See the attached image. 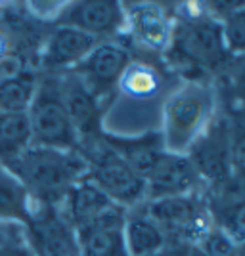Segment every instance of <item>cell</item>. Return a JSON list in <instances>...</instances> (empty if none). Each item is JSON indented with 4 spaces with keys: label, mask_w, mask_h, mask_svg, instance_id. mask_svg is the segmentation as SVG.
Masks as SVG:
<instances>
[{
    "label": "cell",
    "mask_w": 245,
    "mask_h": 256,
    "mask_svg": "<svg viewBox=\"0 0 245 256\" xmlns=\"http://www.w3.org/2000/svg\"><path fill=\"white\" fill-rule=\"evenodd\" d=\"M165 58L190 75L188 80H207V75H222L232 62L224 44L222 25L207 12L174 16Z\"/></svg>",
    "instance_id": "obj_1"
},
{
    "label": "cell",
    "mask_w": 245,
    "mask_h": 256,
    "mask_svg": "<svg viewBox=\"0 0 245 256\" xmlns=\"http://www.w3.org/2000/svg\"><path fill=\"white\" fill-rule=\"evenodd\" d=\"M8 166L25 186L35 206H60L65 195L86 176L81 151L31 146Z\"/></svg>",
    "instance_id": "obj_2"
},
{
    "label": "cell",
    "mask_w": 245,
    "mask_h": 256,
    "mask_svg": "<svg viewBox=\"0 0 245 256\" xmlns=\"http://www.w3.org/2000/svg\"><path fill=\"white\" fill-rule=\"evenodd\" d=\"M216 115V88L209 80H186L163 102L161 140L165 151L186 153Z\"/></svg>",
    "instance_id": "obj_3"
},
{
    "label": "cell",
    "mask_w": 245,
    "mask_h": 256,
    "mask_svg": "<svg viewBox=\"0 0 245 256\" xmlns=\"http://www.w3.org/2000/svg\"><path fill=\"white\" fill-rule=\"evenodd\" d=\"M79 151L86 160L85 178L117 206L130 210L146 201V180L132 170L102 136L83 144Z\"/></svg>",
    "instance_id": "obj_4"
},
{
    "label": "cell",
    "mask_w": 245,
    "mask_h": 256,
    "mask_svg": "<svg viewBox=\"0 0 245 256\" xmlns=\"http://www.w3.org/2000/svg\"><path fill=\"white\" fill-rule=\"evenodd\" d=\"M144 204L149 218L165 235L167 246L180 252L197 245L213 226L207 199L199 192L146 201Z\"/></svg>",
    "instance_id": "obj_5"
},
{
    "label": "cell",
    "mask_w": 245,
    "mask_h": 256,
    "mask_svg": "<svg viewBox=\"0 0 245 256\" xmlns=\"http://www.w3.org/2000/svg\"><path fill=\"white\" fill-rule=\"evenodd\" d=\"M33 146L79 151V136L62 100L60 75L39 73V86L27 109Z\"/></svg>",
    "instance_id": "obj_6"
},
{
    "label": "cell",
    "mask_w": 245,
    "mask_h": 256,
    "mask_svg": "<svg viewBox=\"0 0 245 256\" xmlns=\"http://www.w3.org/2000/svg\"><path fill=\"white\" fill-rule=\"evenodd\" d=\"M130 62L132 54L127 44L119 42L117 38H109L100 40L92 48V52L75 67L73 73L106 106L107 100L115 96L119 82Z\"/></svg>",
    "instance_id": "obj_7"
},
{
    "label": "cell",
    "mask_w": 245,
    "mask_h": 256,
    "mask_svg": "<svg viewBox=\"0 0 245 256\" xmlns=\"http://www.w3.org/2000/svg\"><path fill=\"white\" fill-rule=\"evenodd\" d=\"M195 168L201 184L214 190L232 176L230 159V130L226 115H214L209 126L195 138L184 153Z\"/></svg>",
    "instance_id": "obj_8"
},
{
    "label": "cell",
    "mask_w": 245,
    "mask_h": 256,
    "mask_svg": "<svg viewBox=\"0 0 245 256\" xmlns=\"http://www.w3.org/2000/svg\"><path fill=\"white\" fill-rule=\"evenodd\" d=\"M23 228L33 256H81L77 232L58 206H35Z\"/></svg>",
    "instance_id": "obj_9"
},
{
    "label": "cell",
    "mask_w": 245,
    "mask_h": 256,
    "mask_svg": "<svg viewBox=\"0 0 245 256\" xmlns=\"http://www.w3.org/2000/svg\"><path fill=\"white\" fill-rule=\"evenodd\" d=\"M54 25H67L98 40L117 38L127 29L125 4L113 0L65 2Z\"/></svg>",
    "instance_id": "obj_10"
},
{
    "label": "cell",
    "mask_w": 245,
    "mask_h": 256,
    "mask_svg": "<svg viewBox=\"0 0 245 256\" xmlns=\"http://www.w3.org/2000/svg\"><path fill=\"white\" fill-rule=\"evenodd\" d=\"M98 42V38L79 29L67 25H52L39 50V73L60 75L73 71Z\"/></svg>",
    "instance_id": "obj_11"
},
{
    "label": "cell",
    "mask_w": 245,
    "mask_h": 256,
    "mask_svg": "<svg viewBox=\"0 0 245 256\" xmlns=\"http://www.w3.org/2000/svg\"><path fill=\"white\" fill-rule=\"evenodd\" d=\"M127 29L134 44L149 54L165 56L171 44L172 18L165 4L155 2H130L125 4Z\"/></svg>",
    "instance_id": "obj_12"
},
{
    "label": "cell",
    "mask_w": 245,
    "mask_h": 256,
    "mask_svg": "<svg viewBox=\"0 0 245 256\" xmlns=\"http://www.w3.org/2000/svg\"><path fill=\"white\" fill-rule=\"evenodd\" d=\"M62 100L79 136V148L102 136V115L104 104L98 100L73 71L60 73Z\"/></svg>",
    "instance_id": "obj_13"
},
{
    "label": "cell",
    "mask_w": 245,
    "mask_h": 256,
    "mask_svg": "<svg viewBox=\"0 0 245 256\" xmlns=\"http://www.w3.org/2000/svg\"><path fill=\"white\" fill-rule=\"evenodd\" d=\"M203 184L184 153L161 155L146 178V201L197 193Z\"/></svg>",
    "instance_id": "obj_14"
},
{
    "label": "cell",
    "mask_w": 245,
    "mask_h": 256,
    "mask_svg": "<svg viewBox=\"0 0 245 256\" xmlns=\"http://www.w3.org/2000/svg\"><path fill=\"white\" fill-rule=\"evenodd\" d=\"M125 214V208H117L96 222L77 230L81 256H128L123 239Z\"/></svg>",
    "instance_id": "obj_15"
},
{
    "label": "cell",
    "mask_w": 245,
    "mask_h": 256,
    "mask_svg": "<svg viewBox=\"0 0 245 256\" xmlns=\"http://www.w3.org/2000/svg\"><path fill=\"white\" fill-rule=\"evenodd\" d=\"M58 208L62 210L67 222L73 226L77 232L121 206L113 203L106 193L100 192L88 178H83L69 190V193L65 195V199Z\"/></svg>",
    "instance_id": "obj_16"
},
{
    "label": "cell",
    "mask_w": 245,
    "mask_h": 256,
    "mask_svg": "<svg viewBox=\"0 0 245 256\" xmlns=\"http://www.w3.org/2000/svg\"><path fill=\"white\" fill-rule=\"evenodd\" d=\"M102 138L144 180L155 166L157 159L165 153L161 132H155V130L144 136H117V134L102 132Z\"/></svg>",
    "instance_id": "obj_17"
},
{
    "label": "cell",
    "mask_w": 245,
    "mask_h": 256,
    "mask_svg": "<svg viewBox=\"0 0 245 256\" xmlns=\"http://www.w3.org/2000/svg\"><path fill=\"white\" fill-rule=\"evenodd\" d=\"M144 203L127 210L125 214L123 239H125L128 256H153L169 248L165 235L149 218Z\"/></svg>",
    "instance_id": "obj_18"
},
{
    "label": "cell",
    "mask_w": 245,
    "mask_h": 256,
    "mask_svg": "<svg viewBox=\"0 0 245 256\" xmlns=\"http://www.w3.org/2000/svg\"><path fill=\"white\" fill-rule=\"evenodd\" d=\"M35 204L22 180L14 172L0 164V222L27 224Z\"/></svg>",
    "instance_id": "obj_19"
},
{
    "label": "cell",
    "mask_w": 245,
    "mask_h": 256,
    "mask_svg": "<svg viewBox=\"0 0 245 256\" xmlns=\"http://www.w3.org/2000/svg\"><path fill=\"white\" fill-rule=\"evenodd\" d=\"M163 75L153 64L148 62H130L128 69L121 78L117 92L132 102H151L163 90Z\"/></svg>",
    "instance_id": "obj_20"
},
{
    "label": "cell",
    "mask_w": 245,
    "mask_h": 256,
    "mask_svg": "<svg viewBox=\"0 0 245 256\" xmlns=\"http://www.w3.org/2000/svg\"><path fill=\"white\" fill-rule=\"evenodd\" d=\"M39 86V71L25 69L0 78V113H27Z\"/></svg>",
    "instance_id": "obj_21"
},
{
    "label": "cell",
    "mask_w": 245,
    "mask_h": 256,
    "mask_svg": "<svg viewBox=\"0 0 245 256\" xmlns=\"http://www.w3.org/2000/svg\"><path fill=\"white\" fill-rule=\"evenodd\" d=\"M31 146L27 113H0V164H10Z\"/></svg>",
    "instance_id": "obj_22"
},
{
    "label": "cell",
    "mask_w": 245,
    "mask_h": 256,
    "mask_svg": "<svg viewBox=\"0 0 245 256\" xmlns=\"http://www.w3.org/2000/svg\"><path fill=\"white\" fill-rule=\"evenodd\" d=\"M209 204L213 222L222 228L234 241H245V201L243 203H226V204Z\"/></svg>",
    "instance_id": "obj_23"
},
{
    "label": "cell",
    "mask_w": 245,
    "mask_h": 256,
    "mask_svg": "<svg viewBox=\"0 0 245 256\" xmlns=\"http://www.w3.org/2000/svg\"><path fill=\"white\" fill-rule=\"evenodd\" d=\"M230 130L232 172H245V107H235L226 115Z\"/></svg>",
    "instance_id": "obj_24"
},
{
    "label": "cell",
    "mask_w": 245,
    "mask_h": 256,
    "mask_svg": "<svg viewBox=\"0 0 245 256\" xmlns=\"http://www.w3.org/2000/svg\"><path fill=\"white\" fill-rule=\"evenodd\" d=\"M0 256H33L23 224L0 222Z\"/></svg>",
    "instance_id": "obj_25"
},
{
    "label": "cell",
    "mask_w": 245,
    "mask_h": 256,
    "mask_svg": "<svg viewBox=\"0 0 245 256\" xmlns=\"http://www.w3.org/2000/svg\"><path fill=\"white\" fill-rule=\"evenodd\" d=\"M195 246L207 256H234L237 241H234L222 228H218L213 222L211 230L203 235V239Z\"/></svg>",
    "instance_id": "obj_26"
},
{
    "label": "cell",
    "mask_w": 245,
    "mask_h": 256,
    "mask_svg": "<svg viewBox=\"0 0 245 256\" xmlns=\"http://www.w3.org/2000/svg\"><path fill=\"white\" fill-rule=\"evenodd\" d=\"M222 75L226 76V88L230 96L239 104V107H245V54L232 58Z\"/></svg>",
    "instance_id": "obj_27"
},
{
    "label": "cell",
    "mask_w": 245,
    "mask_h": 256,
    "mask_svg": "<svg viewBox=\"0 0 245 256\" xmlns=\"http://www.w3.org/2000/svg\"><path fill=\"white\" fill-rule=\"evenodd\" d=\"M12 56H18V54H16V48H14V44H12L8 32L0 27V64L6 62Z\"/></svg>",
    "instance_id": "obj_28"
},
{
    "label": "cell",
    "mask_w": 245,
    "mask_h": 256,
    "mask_svg": "<svg viewBox=\"0 0 245 256\" xmlns=\"http://www.w3.org/2000/svg\"><path fill=\"white\" fill-rule=\"evenodd\" d=\"M184 256H207V254H205L203 250H199L197 246H190V248L184 252Z\"/></svg>",
    "instance_id": "obj_29"
},
{
    "label": "cell",
    "mask_w": 245,
    "mask_h": 256,
    "mask_svg": "<svg viewBox=\"0 0 245 256\" xmlns=\"http://www.w3.org/2000/svg\"><path fill=\"white\" fill-rule=\"evenodd\" d=\"M234 256H245V241H241V243H237V246H235V254Z\"/></svg>",
    "instance_id": "obj_30"
}]
</instances>
